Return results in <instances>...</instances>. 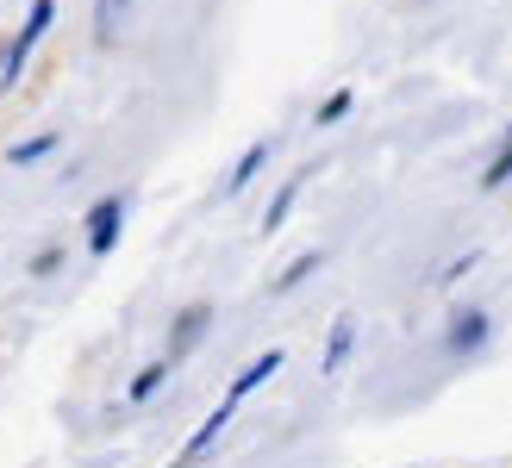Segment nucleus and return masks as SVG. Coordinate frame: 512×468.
Wrapping results in <instances>:
<instances>
[{"label":"nucleus","instance_id":"4","mask_svg":"<svg viewBox=\"0 0 512 468\" xmlns=\"http://www.w3.org/2000/svg\"><path fill=\"white\" fill-rule=\"evenodd\" d=\"M350 350H356V312H338V319H331V337H325V362H319V369L338 375Z\"/></svg>","mask_w":512,"mask_h":468},{"label":"nucleus","instance_id":"6","mask_svg":"<svg viewBox=\"0 0 512 468\" xmlns=\"http://www.w3.org/2000/svg\"><path fill=\"white\" fill-rule=\"evenodd\" d=\"M275 369H281V350H263V356H256V362H250V369H244V375L232 381V394H225V406H238V400H250V394H256V387H263V381L275 375Z\"/></svg>","mask_w":512,"mask_h":468},{"label":"nucleus","instance_id":"5","mask_svg":"<svg viewBox=\"0 0 512 468\" xmlns=\"http://www.w3.org/2000/svg\"><path fill=\"white\" fill-rule=\"evenodd\" d=\"M207 319H213V306H207V300H194V306L182 312V319H175V344H169V362H175V356H188V350L200 344V331H207Z\"/></svg>","mask_w":512,"mask_h":468},{"label":"nucleus","instance_id":"13","mask_svg":"<svg viewBox=\"0 0 512 468\" xmlns=\"http://www.w3.org/2000/svg\"><path fill=\"white\" fill-rule=\"evenodd\" d=\"M63 138L57 132H38V138H25V144H13L7 150V163H38V156H50V150H57Z\"/></svg>","mask_w":512,"mask_h":468},{"label":"nucleus","instance_id":"9","mask_svg":"<svg viewBox=\"0 0 512 468\" xmlns=\"http://www.w3.org/2000/svg\"><path fill=\"white\" fill-rule=\"evenodd\" d=\"M125 7H132V0H94V38H100V44H113V38H119Z\"/></svg>","mask_w":512,"mask_h":468},{"label":"nucleus","instance_id":"15","mask_svg":"<svg viewBox=\"0 0 512 468\" xmlns=\"http://www.w3.org/2000/svg\"><path fill=\"white\" fill-rule=\"evenodd\" d=\"M350 100H356V94H350V88H338V94H331L325 107H319V125H338V119L350 113Z\"/></svg>","mask_w":512,"mask_h":468},{"label":"nucleus","instance_id":"8","mask_svg":"<svg viewBox=\"0 0 512 468\" xmlns=\"http://www.w3.org/2000/svg\"><path fill=\"white\" fill-rule=\"evenodd\" d=\"M232 412H238V406H225V400H219V412H213V419H207V425H200V431L188 437V462H194V456H207V450L219 444V431L232 425Z\"/></svg>","mask_w":512,"mask_h":468},{"label":"nucleus","instance_id":"1","mask_svg":"<svg viewBox=\"0 0 512 468\" xmlns=\"http://www.w3.org/2000/svg\"><path fill=\"white\" fill-rule=\"evenodd\" d=\"M50 19H57V7H50V0H32V19H25V32L7 44V57H0V88L19 82V69L32 63V50H38V38L50 32Z\"/></svg>","mask_w":512,"mask_h":468},{"label":"nucleus","instance_id":"12","mask_svg":"<svg viewBox=\"0 0 512 468\" xmlns=\"http://www.w3.org/2000/svg\"><path fill=\"white\" fill-rule=\"evenodd\" d=\"M506 181H512V132H506V138H500V150L488 156V169H481V188H488V194H494V188H506Z\"/></svg>","mask_w":512,"mask_h":468},{"label":"nucleus","instance_id":"10","mask_svg":"<svg viewBox=\"0 0 512 468\" xmlns=\"http://www.w3.org/2000/svg\"><path fill=\"white\" fill-rule=\"evenodd\" d=\"M300 181H306V175H294V181H281V194H275V206H269V213H263V231H269V238H275L281 225H288V213H294V200H300Z\"/></svg>","mask_w":512,"mask_h":468},{"label":"nucleus","instance_id":"11","mask_svg":"<svg viewBox=\"0 0 512 468\" xmlns=\"http://www.w3.org/2000/svg\"><path fill=\"white\" fill-rule=\"evenodd\" d=\"M319 263H325V256H319V250H306V256H294V263H288V269H281V275L269 281V294H288V288H300V281H306V275H313Z\"/></svg>","mask_w":512,"mask_h":468},{"label":"nucleus","instance_id":"14","mask_svg":"<svg viewBox=\"0 0 512 468\" xmlns=\"http://www.w3.org/2000/svg\"><path fill=\"white\" fill-rule=\"evenodd\" d=\"M163 381H169V362H144V369L132 375V400H150Z\"/></svg>","mask_w":512,"mask_h":468},{"label":"nucleus","instance_id":"3","mask_svg":"<svg viewBox=\"0 0 512 468\" xmlns=\"http://www.w3.org/2000/svg\"><path fill=\"white\" fill-rule=\"evenodd\" d=\"M488 337H494V319H488L481 306H469V312H456V319H450V331H444V350H450V356H469V350H481V344H488Z\"/></svg>","mask_w":512,"mask_h":468},{"label":"nucleus","instance_id":"7","mask_svg":"<svg viewBox=\"0 0 512 468\" xmlns=\"http://www.w3.org/2000/svg\"><path fill=\"white\" fill-rule=\"evenodd\" d=\"M263 163H269V138H256V144L238 156V169H232V181H225V194H244L250 181H256V169H263Z\"/></svg>","mask_w":512,"mask_h":468},{"label":"nucleus","instance_id":"2","mask_svg":"<svg viewBox=\"0 0 512 468\" xmlns=\"http://www.w3.org/2000/svg\"><path fill=\"white\" fill-rule=\"evenodd\" d=\"M119 225H125V194L94 200V206H88V219H82V231H88V250H94V256H107V250L119 244Z\"/></svg>","mask_w":512,"mask_h":468}]
</instances>
